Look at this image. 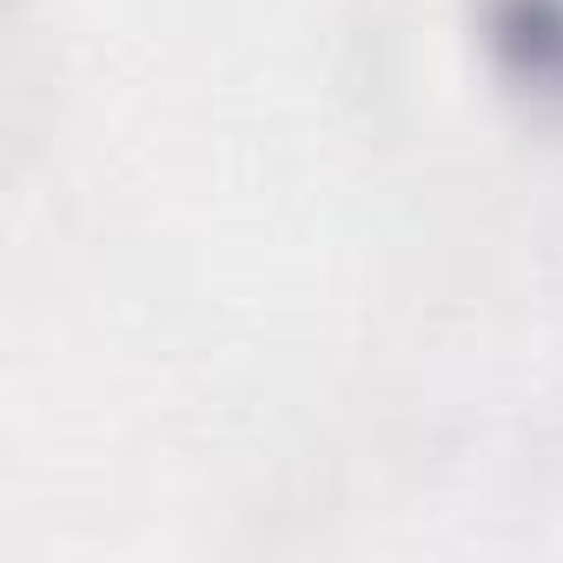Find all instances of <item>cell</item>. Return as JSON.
<instances>
[{"label": "cell", "mask_w": 563, "mask_h": 563, "mask_svg": "<svg viewBox=\"0 0 563 563\" xmlns=\"http://www.w3.org/2000/svg\"><path fill=\"white\" fill-rule=\"evenodd\" d=\"M490 80L543 126H563V0H471Z\"/></svg>", "instance_id": "6da1fadb"}]
</instances>
